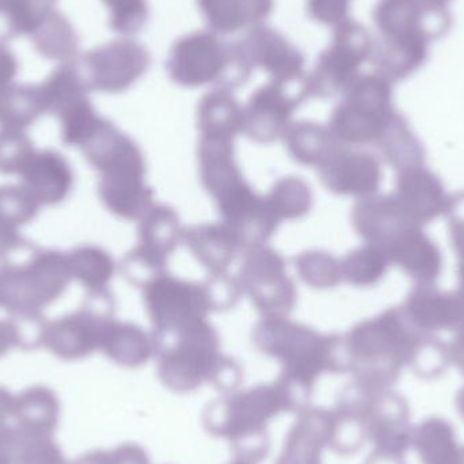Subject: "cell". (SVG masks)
Segmentation results:
<instances>
[{
    "label": "cell",
    "instance_id": "52a82bcc",
    "mask_svg": "<svg viewBox=\"0 0 464 464\" xmlns=\"http://www.w3.org/2000/svg\"><path fill=\"white\" fill-rule=\"evenodd\" d=\"M71 280L67 253L34 246L26 264H0V308L11 315H38Z\"/></svg>",
    "mask_w": 464,
    "mask_h": 464
},
{
    "label": "cell",
    "instance_id": "11a10c76",
    "mask_svg": "<svg viewBox=\"0 0 464 464\" xmlns=\"http://www.w3.org/2000/svg\"><path fill=\"white\" fill-rule=\"evenodd\" d=\"M72 464H81V463H79L78 460H76V462H73Z\"/></svg>",
    "mask_w": 464,
    "mask_h": 464
},
{
    "label": "cell",
    "instance_id": "816d5d0a",
    "mask_svg": "<svg viewBox=\"0 0 464 464\" xmlns=\"http://www.w3.org/2000/svg\"><path fill=\"white\" fill-rule=\"evenodd\" d=\"M457 408L458 411H459L460 416H462V419L464 420V387L459 392H458Z\"/></svg>",
    "mask_w": 464,
    "mask_h": 464
},
{
    "label": "cell",
    "instance_id": "7bdbcfd3",
    "mask_svg": "<svg viewBox=\"0 0 464 464\" xmlns=\"http://www.w3.org/2000/svg\"><path fill=\"white\" fill-rule=\"evenodd\" d=\"M34 151L24 130L0 128V173L19 176Z\"/></svg>",
    "mask_w": 464,
    "mask_h": 464
},
{
    "label": "cell",
    "instance_id": "f1b7e54d",
    "mask_svg": "<svg viewBox=\"0 0 464 464\" xmlns=\"http://www.w3.org/2000/svg\"><path fill=\"white\" fill-rule=\"evenodd\" d=\"M289 155L300 165L315 166L327 162L343 146L333 135L329 127L316 122L302 121L291 124L284 135Z\"/></svg>",
    "mask_w": 464,
    "mask_h": 464
},
{
    "label": "cell",
    "instance_id": "f546056e",
    "mask_svg": "<svg viewBox=\"0 0 464 464\" xmlns=\"http://www.w3.org/2000/svg\"><path fill=\"white\" fill-rule=\"evenodd\" d=\"M201 138L231 139L242 132L243 108L228 90L214 89L198 103Z\"/></svg>",
    "mask_w": 464,
    "mask_h": 464
},
{
    "label": "cell",
    "instance_id": "44dd1931",
    "mask_svg": "<svg viewBox=\"0 0 464 464\" xmlns=\"http://www.w3.org/2000/svg\"><path fill=\"white\" fill-rule=\"evenodd\" d=\"M390 264L402 267L417 285L435 284L443 270V256L439 246L419 226L401 232L384 248Z\"/></svg>",
    "mask_w": 464,
    "mask_h": 464
},
{
    "label": "cell",
    "instance_id": "7c38bea8",
    "mask_svg": "<svg viewBox=\"0 0 464 464\" xmlns=\"http://www.w3.org/2000/svg\"><path fill=\"white\" fill-rule=\"evenodd\" d=\"M184 240L179 217L168 206H152L140 219L139 245L125 256L122 270L130 283L143 286L166 272L168 258Z\"/></svg>",
    "mask_w": 464,
    "mask_h": 464
},
{
    "label": "cell",
    "instance_id": "f5cc1de1",
    "mask_svg": "<svg viewBox=\"0 0 464 464\" xmlns=\"http://www.w3.org/2000/svg\"><path fill=\"white\" fill-rule=\"evenodd\" d=\"M228 464H254V463L248 462V460L240 459V458H235V459L232 460L231 463H228Z\"/></svg>",
    "mask_w": 464,
    "mask_h": 464
},
{
    "label": "cell",
    "instance_id": "f35d334b",
    "mask_svg": "<svg viewBox=\"0 0 464 464\" xmlns=\"http://www.w3.org/2000/svg\"><path fill=\"white\" fill-rule=\"evenodd\" d=\"M265 198L270 211L280 223L285 219H299L304 217L313 206L310 187L299 177H288L276 182Z\"/></svg>",
    "mask_w": 464,
    "mask_h": 464
},
{
    "label": "cell",
    "instance_id": "d590c367",
    "mask_svg": "<svg viewBox=\"0 0 464 464\" xmlns=\"http://www.w3.org/2000/svg\"><path fill=\"white\" fill-rule=\"evenodd\" d=\"M34 48L46 59L70 63L78 59L79 37L67 18L54 10L30 35Z\"/></svg>",
    "mask_w": 464,
    "mask_h": 464
},
{
    "label": "cell",
    "instance_id": "b9f144b4",
    "mask_svg": "<svg viewBox=\"0 0 464 464\" xmlns=\"http://www.w3.org/2000/svg\"><path fill=\"white\" fill-rule=\"evenodd\" d=\"M109 11V26L122 35L140 32L149 21L147 0H101Z\"/></svg>",
    "mask_w": 464,
    "mask_h": 464
},
{
    "label": "cell",
    "instance_id": "f6af8a7d",
    "mask_svg": "<svg viewBox=\"0 0 464 464\" xmlns=\"http://www.w3.org/2000/svg\"><path fill=\"white\" fill-rule=\"evenodd\" d=\"M345 13V0H307V14L322 24H334Z\"/></svg>",
    "mask_w": 464,
    "mask_h": 464
},
{
    "label": "cell",
    "instance_id": "5bb4252c",
    "mask_svg": "<svg viewBox=\"0 0 464 464\" xmlns=\"http://www.w3.org/2000/svg\"><path fill=\"white\" fill-rule=\"evenodd\" d=\"M237 44L248 67L253 71L262 68L270 81L295 83L307 76L303 52L273 27L256 24Z\"/></svg>",
    "mask_w": 464,
    "mask_h": 464
},
{
    "label": "cell",
    "instance_id": "e0dca14e",
    "mask_svg": "<svg viewBox=\"0 0 464 464\" xmlns=\"http://www.w3.org/2000/svg\"><path fill=\"white\" fill-rule=\"evenodd\" d=\"M409 321L425 333L464 330V292H441L435 284L416 285L403 305Z\"/></svg>",
    "mask_w": 464,
    "mask_h": 464
},
{
    "label": "cell",
    "instance_id": "ab89813d",
    "mask_svg": "<svg viewBox=\"0 0 464 464\" xmlns=\"http://www.w3.org/2000/svg\"><path fill=\"white\" fill-rule=\"evenodd\" d=\"M376 147L386 162L397 170L424 166V147L406 128L387 127Z\"/></svg>",
    "mask_w": 464,
    "mask_h": 464
},
{
    "label": "cell",
    "instance_id": "ee69618b",
    "mask_svg": "<svg viewBox=\"0 0 464 464\" xmlns=\"http://www.w3.org/2000/svg\"><path fill=\"white\" fill-rule=\"evenodd\" d=\"M14 398L0 387V464H16L24 443L14 413Z\"/></svg>",
    "mask_w": 464,
    "mask_h": 464
},
{
    "label": "cell",
    "instance_id": "2e32d148",
    "mask_svg": "<svg viewBox=\"0 0 464 464\" xmlns=\"http://www.w3.org/2000/svg\"><path fill=\"white\" fill-rule=\"evenodd\" d=\"M318 174L327 190L341 196L370 198L382 184L378 158L364 151H351L346 146L318 168Z\"/></svg>",
    "mask_w": 464,
    "mask_h": 464
},
{
    "label": "cell",
    "instance_id": "7402d4cb",
    "mask_svg": "<svg viewBox=\"0 0 464 464\" xmlns=\"http://www.w3.org/2000/svg\"><path fill=\"white\" fill-rule=\"evenodd\" d=\"M372 387L354 382L343 389L332 411L333 432L329 449L349 457L368 441L365 420Z\"/></svg>",
    "mask_w": 464,
    "mask_h": 464
},
{
    "label": "cell",
    "instance_id": "9c48e42d",
    "mask_svg": "<svg viewBox=\"0 0 464 464\" xmlns=\"http://www.w3.org/2000/svg\"><path fill=\"white\" fill-rule=\"evenodd\" d=\"M111 292L89 295L86 304L75 313L48 322L43 346L63 360H79L101 349L113 318Z\"/></svg>",
    "mask_w": 464,
    "mask_h": 464
},
{
    "label": "cell",
    "instance_id": "cb8c5ba5",
    "mask_svg": "<svg viewBox=\"0 0 464 464\" xmlns=\"http://www.w3.org/2000/svg\"><path fill=\"white\" fill-rule=\"evenodd\" d=\"M198 160L203 187L217 203L247 184L235 162L231 139L201 138Z\"/></svg>",
    "mask_w": 464,
    "mask_h": 464
},
{
    "label": "cell",
    "instance_id": "bcb514c9",
    "mask_svg": "<svg viewBox=\"0 0 464 464\" xmlns=\"http://www.w3.org/2000/svg\"><path fill=\"white\" fill-rule=\"evenodd\" d=\"M103 464H151L143 447L125 443L111 451H103Z\"/></svg>",
    "mask_w": 464,
    "mask_h": 464
},
{
    "label": "cell",
    "instance_id": "681fc988",
    "mask_svg": "<svg viewBox=\"0 0 464 464\" xmlns=\"http://www.w3.org/2000/svg\"><path fill=\"white\" fill-rule=\"evenodd\" d=\"M449 346L450 362L457 365L458 370L464 375V330L457 333Z\"/></svg>",
    "mask_w": 464,
    "mask_h": 464
},
{
    "label": "cell",
    "instance_id": "4316f807",
    "mask_svg": "<svg viewBox=\"0 0 464 464\" xmlns=\"http://www.w3.org/2000/svg\"><path fill=\"white\" fill-rule=\"evenodd\" d=\"M41 206L22 187H0V259L5 261L11 254L29 248L30 243L22 237L19 227L37 217Z\"/></svg>",
    "mask_w": 464,
    "mask_h": 464
},
{
    "label": "cell",
    "instance_id": "3957f363",
    "mask_svg": "<svg viewBox=\"0 0 464 464\" xmlns=\"http://www.w3.org/2000/svg\"><path fill=\"white\" fill-rule=\"evenodd\" d=\"M152 338L158 378L170 392L188 394L212 383L231 392L242 382V370L222 353L219 334L207 321Z\"/></svg>",
    "mask_w": 464,
    "mask_h": 464
},
{
    "label": "cell",
    "instance_id": "30bf717a",
    "mask_svg": "<svg viewBox=\"0 0 464 464\" xmlns=\"http://www.w3.org/2000/svg\"><path fill=\"white\" fill-rule=\"evenodd\" d=\"M76 63L90 92L119 94L149 71L151 54L139 41L120 38L86 52Z\"/></svg>",
    "mask_w": 464,
    "mask_h": 464
},
{
    "label": "cell",
    "instance_id": "484cf974",
    "mask_svg": "<svg viewBox=\"0 0 464 464\" xmlns=\"http://www.w3.org/2000/svg\"><path fill=\"white\" fill-rule=\"evenodd\" d=\"M184 242L212 275L226 273L243 248L237 232L225 222L195 226L184 231Z\"/></svg>",
    "mask_w": 464,
    "mask_h": 464
},
{
    "label": "cell",
    "instance_id": "1f68e13d",
    "mask_svg": "<svg viewBox=\"0 0 464 464\" xmlns=\"http://www.w3.org/2000/svg\"><path fill=\"white\" fill-rule=\"evenodd\" d=\"M101 351L121 367L138 368L154 354V338L136 324L114 319L106 332Z\"/></svg>",
    "mask_w": 464,
    "mask_h": 464
},
{
    "label": "cell",
    "instance_id": "ba28073f",
    "mask_svg": "<svg viewBox=\"0 0 464 464\" xmlns=\"http://www.w3.org/2000/svg\"><path fill=\"white\" fill-rule=\"evenodd\" d=\"M147 313L154 333L177 332L207 321L215 308L208 283H192L160 273L143 285Z\"/></svg>",
    "mask_w": 464,
    "mask_h": 464
},
{
    "label": "cell",
    "instance_id": "c3c4849f",
    "mask_svg": "<svg viewBox=\"0 0 464 464\" xmlns=\"http://www.w3.org/2000/svg\"><path fill=\"white\" fill-rule=\"evenodd\" d=\"M18 329H16L15 322L13 319L7 321H0V356L7 353L10 349L19 348Z\"/></svg>",
    "mask_w": 464,
    "mask_h": 464
},
{
    "label": "cell",
    "instance_id": "8fae6325",
    "mask_svg": "<svg viewBox=\"0 0 464 464\" xmlns=\"http://www.w3.org/2000/svg\"><path fill=\"white\" fill-rule=\"evenodd\" d=\"M239 284L264 318H286L296 303V289L283 256L266 246L247 248Z\"/></svg>",
    "mask_w": 464,
    "mask_h": 464
},
{
    "label": "cell",
    "instance_id": "f907efd6",
    "mask_svg": "<svg viewBox=\"0 0 464 464\" xmlns=\"http://www.w3.org/2000/svg\"><path fill=\"white\" fill-rule=\"evenodd\" d=\"M365 464H405V460H403V457L384 454V452L373 450L372 454L370 455Z\"/></svg>",
    "mask_w": 464,
    "mask_h": 464
},
{
    "label": "cell",
    "instance_id": "277c9868",
    "mask_svg": "<svg viewBox=\"0 0 464 464\" xmlns=\"http://www.w3.org/2000/svg\"><path fill=\"white\" fill-rule=\"evenodd\" d=\"M81 149L100 171L103 206L121 219L140 220L154 206V190L146 184V160L138 144L102 119Z\"/></svg>",
    "mask_w": 464,
    "mask_h": 464
},
{
    "label": "cell",
    "instance_id": "d6986e66",
    "mask_svg": "<svg viewBox=\"0 0 464 464\" xmlns=\"http://www.w3.org/2000/svg\"><path fill=\"white\" fill-rule=\"evenodd\" d=\"M332 432V411L308 408L297 414L276 464H322V455L330 447Z\"/></svg>",
    "mask_w": 464,
    "mask_h": 464
},
{
    "label": "cell",
    "instance_id": "5b68a950",
    "mask_svg": "<svg viewBox=\"0 0 464 464\" xmlns=\"http://www.w3.org/2000/svg\"><path fill=\"white\" fill-rule=\"evenodd\" d=\"M281 413H294L277 382L225 392L208 403L203 424L209 435L231 444L235 458L258 464L269 454L267 425Z\"/></svg>",
    "mask_w": 464,
    "mask_h": 464
},
{
    "label": "cell",
    "instance_id": "9a60e30c",
    "mask_svg": "<svg viewBox=\"0 0 464 464\" xmlns=\"http://www.w3.org/2000/svg\"><path fill=\"white\" fill-rule=\"evenodd\" d=\"M365 430L375 451L405 457L411 449L414 430L405 398L392 389H373L368 402Z\"/></svg>",
    "mask_w": 464,
    "mask_h": 464
},
{
    "label": "cell",
    "instance_id": "83f0119b",
    "mask_svg": "<svg viewBox=\"0 0 464 464\" xmlns=\"http://www.w3.org/2000/svg\"><path fill=\"white\" fill-rule=\"evenodd\" d=\"M59 402L51 390L33 387L14 398V413L22 439L52 438L59 422Z\"/></svg>",
    "mask_w": 464,
    "mask_h": 464
},
{
    "label": "cell",
    "instance_id": "7dc6e473",
    "mask_svg": "<svg viewBox=\"0 0 464 464\" xmlns=\"http://www.w3.org/2000/svg\"><path fill=\"white\" fill-rule=\"evenodd\" d=\"M18 70V60L14 52L0 44V98L13 86Z\"/></svg>",
    "mask_w": 464,
    "mask_h": 464
},
{
    "label": "cell",
    "instance_id": "d6a6232c",
    "mask_svg": "<svg viewBox=\"0 0 464 464\" xmlns=\"http://www.w3.org/2000/svg\"><path fill=\"white\" fill-rule=\"evenodd\" d=\"M76 60L62 63L40 84L45 113L59 117L63 111H67L79 101L89 98L92 92L79 70Z\"/></svg>",
    "mask_w": 464,
    "mask_h": 464
},
{
    "label": "cell",
    "instance_id": "603a6c76",
    "mask_svg": "<svg viewBox=\"0 0 464 464\" xmlns=\"http://www.w3.org/2000/svg\"><path fill=\"white\" fill-rule=\"evenodd\" d=\"M352 225L368 245L378 246L382 250L401 232L416 226L406 217L394 195L360 198L352 211Z\"/></svg>",
    "mask_w": 464,
    "mask_h": 464
},
{
    "label": "cell",
    "instance_id": "e575fe53",
    "mask_svg": "<svg viewBox=\"0 0 464 464\" xmlns=\"http://www.w3.org/2000/svg\"><path fill=\"white\" fill-rule=\"evenodd\" d=\"M72 278L86 286L89 295L109 292L116 265L108 251L97 246L84 245L67 253Z\"/></svg>",
    "mask_w": 464,
    "mask_h": 464
},
{
    "label": "cell",
    "instance_id": "db71d44e",
    "mask_svg": "<svg viewBox=\"0 0 464 464\" xmlns=\"http://www.w3.org/2000/svg\"><path fill=\"white\" fill-rule=\"evenodd\" d=\"M459 464H464V447L462 449V455H460Z\"/></svg>",
    "mask_w": 464,
    "mask_h": 464
},
{
    "label": "cell",
    "instance_id": "6da1fadb",
    "mask_svg": "<svg viewBox=\"0 0 464 464\" xmlns=\"http://www.w3.org/2000/svg\"><path fill=\"white\" fill-rule=\"evenodd\" d=\"M254 343L281 364L276 381L284 387L295 413L310 408L322 373H345L343 337L324 335L288 318H264L254 329Z\"/></svg>",
    "mask_w": 464,
    "mask_h": 464
},
{
    "label": "cell",
    "instance_id": "d4e9b609",
    "mask_svg": "<svg viewBox=\"0 0 464 464\" xmlns=\"http://www.w3.org/2000/svg\"><path fill=\"white\" fill-rule=\"evenodd\" d=\"M198 5L208 30L226 35L264 24L275 0H198Z\"/></svg>",
    "mask_w": 464,
    "mask_h": 464
},
{
    "label": "cell",
    "instance_id": "8992f818",
    "mask_svg": "<svg viewBox=\"0 0 464 464\" xmlns=\"http://www.w3.org/2000/svg\"><path fill=\"white\" fill-rule=\"evenodd\" d=\"M166 71L179 86H214L228 92L245 84L253 72L237 41H225L208 29L179 37L169 52Z\"/></svg>",
    "mask_w": 464,
    "mask_h": 464
},
{
    "label": "cell",
    "instance_id": "836d02e7",
    "mask_svg": "<svg viewBox=\"0 0 464 464\" xmlns=\"http://www.w3.org/2000/svg\"><path fill=\"white\" fill-rule=\"evenodd\" d=\"M57 0H0V43L32 35L54 11Z\"/></svg>",
    "mask_w": 464,
    "mask_h": 464
},
{
    "label": "cell",
    "instance_id": "4fadbf2b",
    "mask_svg": "<svg viewBox=\"0 0 464 464\" xmlns=\"http://www.w3.org/2000/svg\"><path fill=\"white\" fill-rule=\"evenodd\" d=\"M310 98L308 73L303 81L281 83L270 81L253 92L243 108L242 132L258 143L284 138L294 111Z\"/></svg>",
    "mask_w": 464,
    "mask_h": 464
},
{
    "label": "cell",
    "instance_id": "8d00e7d4",
    "mask_svg": "<svg viewBox=\"0 0 464 464\" xmlns=\"http://www.w3.org/2000/svg\"><path fill=\"white\" fill-rule=\"evenodd\" d=\"M43 114L40 84H13L0 98V127L24 130Z\"/></svg>",
    "mask_w": 464,
    "mask_h": 464
},
{
    "label": "cell",
    "instance_id": "7a4b0ae2",
    "mask_svg": "<svg viewBox=\"0 0 464 464\" xmlns=\"http://www.w3.org/2000/svg\"><path fill=\"white\" fill-rule=\"evenodd\" d=\"M403 308H392L360 322L343 337V362L354 382L372 389H392L405 367H411L424 338Z\"/></svg>",
    "mask_w": 464,
    "mask_h": 464
},
{
    "label": "cell",
    "instance_id": "ffe728a7",
    "mask_svg": "<svg viewBox=\"0 0 464 464\" xmlns=\"http://www.w3.org/2000/svg\"><path fill=\"white\" fill-rule=\"evenodd\" d=\"M21 187L43 206H56L70 195L73 173L68 160L52 150L34 151L19 174Z\"/></svg>",
    "mask_w": 464,
    "mask_h": 464
},
{
    "label": "cell",
    "instance_id": "74e56055",
    "mask_svg": "<svg viewBox=\"0 0 464 464\" xmlns=\"http://www.w3.org/2000/svg\"><path fill=\"white\" fill-rule=\"evenodd\" d=\"M390 265L389 256L381 247L365 243L343 256L341 276L352 285L372 286L384 277Z\"/></svg>",
    "mask_w": 464,
    "mask_h": 464
},
{
    "label": "cell",
    "instance_id": "4dcf8cb0",
    "mask_svg": "<svg viewBox=\"0 0 464 464\" xmlns=\"http://www.w3.org/2000/svg\"><path fill=\"white\" fill-rule=\"evenodd\" d=\"M411 447L422 464H459L462 447L451 422L430 417L414 427Z\"/></svg>",
    "mask_w": 464,
    "mask_h": 464
},
{
    "label": "cell",
    "instance_id": "ac0fdd59",
    "mask_svg": "<svg viewBox=\"0 0 464 464\" xmlns=\"http://www.w3.org/2000/svg\"><path fill=\"white\" fill-rule=\"evenodd\" d=\"M394 198L406 217L420 227L446 215L450 203L443 182L425 166L400 171Z\"/></svg>",
    "mask_w": 464,
    "mask_h": 464
},
{
    "label": "cell",
    "instance_id": "60d3db41",
    "mask_svg": "<svg viewBox=\"0 0 464 464\" xmlns=\"http://www.w3.org/2000/svg\"><path fill=\"white\" fill-rule=\"evenodd\" d=\"M296 269L314 288H332L343 280L340 262L324 251H308L297 256Z\"/></svg>",
    "mask_w": 464,
    "mask_h": 464
}]
</instances>
